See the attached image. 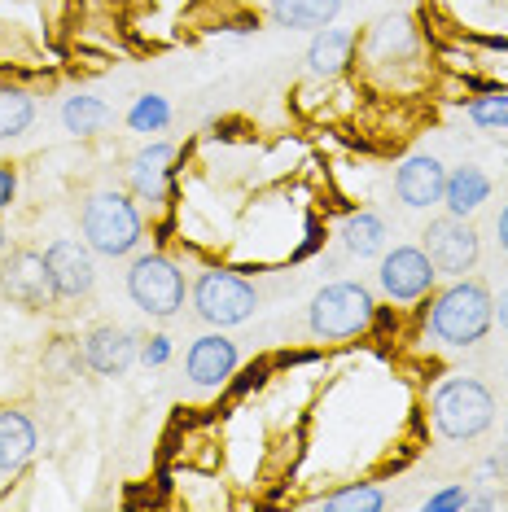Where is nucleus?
Returning a JSON list of instances; mask_svg holds the SVG:
<instances>
[{"instance_id": "1", "label": "nucleus", "mask_w": 508, "mask_h": 512, "mask_svg": "<svg viewBox=\"0 0 508 512\" xmlns=\"http://www.w3.org/2000/svg\"><path fill=\"white\" fill-rule=\"evenodd\" d=\"M495 324V298L482 281H469V276H456L447 289H438L430 298V311H425V329H430L434 342L456 346V351H469V346L487 342Z\"/></svg>"}, {"instance_id": "2", "label": "nucleus", "mask_w": 508, "mask_h": 512, "mask_svg": "<svg viewBox=\"0 0 508 512\" xmlns=\"http://www.w3.org/2000/svg\"><path fill=\"white\" fill-rule=\"evenodd\" d=\"M79 232L92 246V254H106V259H127L136 254L145 237V219L136 211V197L123 189H101L92 193L79 211Z\"/></svg>"}, {"instance_id": "3", "label": "nucleus", "mask_w": 508, "mask_h": 512, "mask_svg": "<svg viewBox=\"0 0 508 512\" xmlns=\"http://www.w3.org/2000/svg\"><path fill=\"white\" fill-rule=\"evenodd\" d=\"M430 416L447 442H473L495 425V394L478 377H452L434 390Z\"/></svg>"}, {"instance_id": "4", "label": "nucleus", "mask_w": 508, "mask_h": 512, "mask_svg": "<svg viewBox=\"0 0 508 512\" xmlns=\"http://www.w3.org/2000/svg\"><path fill=\"white\" fill-rule=\"evenodd\" d=\"M377 316V298L373 289H364L360 281H333L325 285L307 307V324L316 337L325 342H346V337H360Z\"/></svg>"}, {"instance_id": "5", "label": "nucleus", "mask_w": 508, "mask_h": 512, "mask_svg": "<svg viewBox=\"0 0 508 512\" xmlns=\"http://www.w3.org/2000/svg\"><path fill=\"white\" fill-rule=\"evenodd\" d=\"M193 316L211 329H233V324H246L259 307V294L246 276L224 272V267H206V272L193 281Z\"/></svg>"}, {"instance_id": "6", "label": "nucleus", "mask_w": 508, "mask_h": 512, "mask_svg": "<svg viewBox=\"0 0 508 512\" xmlns=\"http://www.w3.org/2000/svg\"><path fill=\"white\" fill-rule=\"evenodd\" d=\"M127 298L149 320H176L184 307V272L158 250L136 254L132 267H127Z\"/></svg>"}, {"instance_id": "7", "label": "nucleus", "mask_w": 508, "mask_h": 512, "mask_svg": "<svg viewBox=\"0 0 508 512\" xmlns=\"http://www.w3.org/2000/svg\"><path fill=\"white\" fill-rule=\"evenodd\" d=\"M421 250L430 254L434 272L438 276H465L478 267V254H482V237L469 219L460 215H443V219H430V228L421 232Z\"/></svg>"}, {"instance_id": "8", "label": "nucleus", "mask_w": 508, "mask_h": 512, "mask_svg": "<svg viewBox=\"0 0 508 512\" xmlns=\"http://www.w3.org/2000/svg\"><path fill=\"white\" fill-rule=\"evenodd\" d=\"M0 294L22 311H49L57 307L49 267L40 250H9L0 254Z\"/></svg>"}, {"instance_id": "9", "label": "nucleus", "mask_w": 508, "mask_h": 512, "mask_svg": "<svg viewBox=\"0 0 508 512\" xmlns=\"http://www.w3.org/2000/svg\"><path fill=\"white\" fill-rule=\"evenodd\" d=\"M44 267H49L57 302H84L92 294V285H97V254H92L88 241L57 237L44 250Z\"/></svg>"}, {"instance_id": "10", "label": "nucleus", "mask_w": 508, "mask_h": 512, "mask_svg": "<svg viewBox=\"0 0 508 512\" xmlns=\"http://www.w3.org/2000/svg\"><path fill=\"white\" fill-rule=\"evenodd\" d=\"M438 272L430 263V254L421 246H395L381 250V267H377V285L390 302H417L434 289Z\"/></svg>"}, {"instance_id": "11", "label": "nucleus", "mask_w": 508, "mask_h": 512, "mask_svg": "<svg viewBox=\"0 0 508 512\" xmlns=\"http://www.w3.org/2000/svg\"><path fill=\"white\" fill-rule=\"evenodd\" d=\"M79 355H84V368H92L97 377H123L141 359V337L123 324H97L84 333Z\"/></svg>"}, {"instance_id": "12", "label": "nucleus", "mask_w": 508, "mask_h": 512, "mask_svg": "<svg viewBox=\"0 0 508 512\" xmlns=\"http://www.w3.org/2000/svg\"><path fill=\"white\" fill-rule=\"evenodd\" d=\"M237 359H241L237 342L224 337V329L202 333L198 342L189 346V355H184V377H189L198 390H219L237 372Z\"/></svg>"}, {"instance_id": "13", "label": "nucleus", "mask_w": 508, "mask_h": 512, "mask_svg": "<svg viewBox=\"0 0 508 512\" xmlns=\"http://www.w3.org/2000/svg\"><path fill=\"white\" fill-rule=\"evenodd\" d=\"M443 184H447V167L434 154H412L395 167V193L412 211H430V206L443 202Z\"/></svg>"}, {"instance_id": "14", "label": "nucleus", "mask_w": 508, "mask_h": 512, "mask_svg": "<svg viewBox=\"0 0 508 512\" xmlns=\"http://www.w3.org/2000/svg\"><path fill=\"white\" fill-rule=\"evenodd\" d=\"M171 162H176V145L171 141H154L145 149H136L127 162V193L136 202H167V180H171Z\"/></svg>"}, {"instance_id": "15", "label": "nucleus", "mask_w": 508, "mask_h": 512, "mask_svg": "<svg viewBox=\"0 0 508 512\" xmlns=\"http://www.w3.org/2000/svg\"><path fill=\"white\" fill-rule=\"evenodd\" d=\"M40 429L22 407H0V477H18L36 460Z\"/></svg>"}, {"instance_id": "16", "label": "nucleus", "mask_w": 508, "mask_h": 512, "mask_svg": "<svg viewBox=\"0 0 508 512\" xmlns=\"http://www.w3.org/2000/svg\"><path fill=\"white\" fill-rule=\"evenodd\" d=\"M355 31H342V27H320L316 36H311L307 44V71L311 75H342L346 66H351V57H355Z\"/></svg>"}, {"instance_id": "17", "label": "nucleus", "mask_w": 508, "mask_h": 512, "mask_svg": "<svg viewBox=\"0 0 508 512\" xmlns=\"http://www.w3.org/2000/svg\"><path fill=\"white\" fill-rule=\"evenodd\" d=\"M487 197H491V176L482 167H456V171H447V184H443L447 215L469 219L482 202H487Z\"/></svg>"}, {"instance_id": "18", "label": "nucleus", "mask_w": 508, "mask_h": 512, "mask_svg": "<svg viewBox=\"0 0 508 512\" xmlns=\"http://www.w3.org/2000/svg\"><path fill=\"white\" fill-rule=\"evenodd\" d=\"M342 0H268V14L276 27L290 31H320L338 18Z\"/></svg>"}, {"instance_id": "19", "label": "nucleus", "mask_w": 508, "mask_h": 512, "mask_svg": "<svg viewBox=\"0 0 508 512\" xmlns=\"http://www.w3.org/2000/svg\"><path fill=\"white\" fill-rule=\"evenodd\" d=\"M36 123V97L18 84H0V141H14Z\"/></svg>"}, {"instance_id": "20", "label": "nucleus", "mask_w": 508, "mask_h": 512, "mask_svg": "<svg viewBox=\"0 0 508 512\" xmlns=\"http://www.w3.org/2000/svg\"><path fill=\"white\" fill-rule=\"evenodd\" d=\"M386 219L373 215V211H360V215H351L346 219V228H342V241H346V250L351 254H360V259H373V254L386 250Z\"/></svg>"}, {"instance_id": "21", "label": "nucleus", "mask_w": 508, "mask_h": 512, "mask_svg": "<svg viewBox=\"0 0 508 512\" xmlns=\"http://www.w3.org/2000/svg\"><path fill=\"white\" fill-rule=\"evenodd\" d=\"M62 123H66V132H75V136H97L101 127L110 123V106L101 97H71L62 106Z\"/></svg>"}, {"instance_id": "22", "label": "nucleus", "mask_w": 508, "mask_h": 512, "mask_svg": "<svg viewBox=\"0 0 508 512\" xmlns=\"http://www.w3.org/2000/svg\"><path fill=\"white\" fill-rule=\"evenodd\" d=\"M316 508H329V512H342V508H360V512H381L386 508V495L377 486H346V491H333V495H320Z\"/></svg>"}, {"instance_id": "23", "label": "nucleus", "mask_w": 508, "mask_h": 512, "mask_svg": "<svg viewBox=\"0 0 508 512\" xmlns=\"http://www.w3.org/2000/svg\"><path fill=\"white\" fill-rule=\"evenodd\" d=\"M167 123H171V106H167V97H154V92L127 110V127L132 132H163Z\"/></svg>"}, {"instance_id": "24", "label": "nucleus", "mask_w": 508, "mask_h": 512, "mask_svg": "<svg viewBox=\"0 0 508 512\" xmlns=\"http://www.w3.org/2000/svg\"><path fill=\"white\" fill-rule=\"evenodd\" d=\"M469 119L482 132H508V92H491V97H473L469 101Z\"/></svg>"}, {"instance_id": "25", "label": "nucleus", "mask_w": 508, "mask_h": 512, "mask_svg": "<svg viewBox=\"0 0 508 512\" xmlns=\"http://www.w3.org/2000/svg\"><path fill=\"white\" fill-rule=\"evenodd\" d=\"M504 477H508V451L504 456H487L473 469V482L487 486V491H504Z\"/></svg>"}, {"instance_id": "26", "label": "nucleus", "mask_w": 508, "mask_h": 512, "mask_svg": "<svg viewBox=\"0 0 508 512\" xmlns=\"http://www.w3.org/2000/svg\"><path fill=\"white\" fill-rule=\"evenodd\" d=\"M469 504H473V495L465 491V486H447V491H438V495L425 499V512H460Z\"/></svg>"}, {"instance_id": "27", "label": "nucleus", "mask_w": 508, "mask_h": 512, "mask_svg": "<svg viewBox=\"0 0 508 512\" xmlns=\"http://www.w3.org/2000/svg\"><path fill=\"white\" fill-rule=\"evenodd\" d=\"M141 359H145L149 368L167 364V359H171V337H163V333H158V337H149V342L141 346Z\"/></svg>"}, {"instance_id": "28", "label": "nucleus", "mask_w": 508, "mask_h": 512, "mask_svg": "<svg viewBox=\"0 0 508 512\" xmlns=\"http://www.w3.org/2000/svg\"><path fill=\"white\" fill-rule=\"evenodd\" d=\"M14 193H18V176H14V167H0V211H9Z\"/></svg>"}, {"instance_id": "29", "label": "nucleus", "mask_w": 508, "mask_h": 512, "mask_svg": "<svg viewBox=\"0 0 508 512\" xmlns=\"http://www.w3.org/2000/svg\"><path fill=\"white\" fill-rule=\"evenodd\" d=\"M495 320H500V329H508V289H500V298H495Z\"/></svg>"}, {"instance_id": "30", "label": "nucleus", "mask_w": 508, "mask_h": 512, "mask_svg": "<svg viewBox=\"0 0 508 512\" xmlns=\"http://www.w3.org/2000/svg\"><path fill=\"white\" fill-rule=\"evenodd\" d=\"M495 232H500V250L508 254V202H504V211H500V219H495Z\"/></svg>"}, {"instance_id": "31", "label": "nucleus", "mask_w": 508, "mask_h": 512, "mask_svg": "<svg viewBox=\"0 0 508 512\" xmlns=\"http://www.w3.org/2000/svg\"><path fill=\"white\" fill-rule=\"evenodd\" d=\"M0 254H9V232L0 228Z\"/></svg>"}, {"instance_id": "32", "label": "nucleus", "mask_w": 508, "mask_h": 512, "mask_svg": "<svg viewBox=\"0 0 508 512\" xmlns=\"http://www.w3.org/2000/svg\"><path fill=\"white\" fill-rule=\"evenodd\" d=\"M504 451H508V416H504Z\"/></svg>"}]
</instances>
